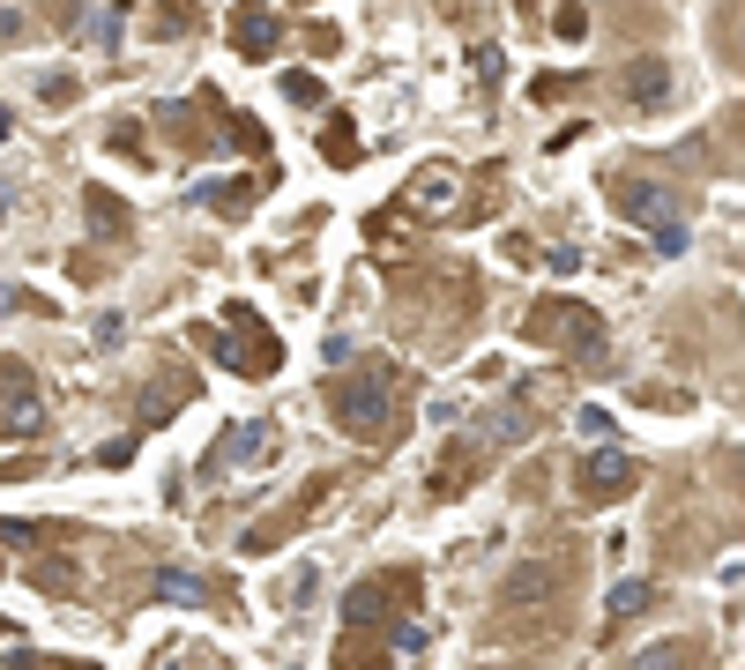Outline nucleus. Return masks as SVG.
<instances>
[{
	"instance_id": "nucleus-1",
	"label": "nucleus",
	"mask_w": 745,
	"mask_h": 670,
	"mask_svg": "<svg viewBox=\"0 0 745 670\" xmlns=\"http://www.w3.org/2000/svg\"><path fill=\"white\" fill-rule=\"evenodd\" d=\"M403 410H410V380L388 358H358V372L336 388V424L358 432V440H388L403 424Z\"/></svg>"
},
{
	"instance_id": "nucleus-2",
	"label": "nucleus",
	"mask_w": 745,
	"mask_h": 670,
	"mask_svg": "<svg viewBox=\"0 0 745 670\" xmlns=\"http://www.w3.org/2000/svg\"><path fill=\"white\" fill-rule=\"evenodd\" d=\"M529 343H552V336H567L574 358H596L604 350V321H596L589 306H574V298H545V306H529Z\"/></svg>"
},
{
	"instance_id": "nucleus-3",
	"label": "nucleus",
	"mask_w": 745,
	"mask_h": 670,
	"mask_svg": "<svg viewBox=\"0 0 745 670\" xmlns=\"http://www.w3.org/2000/svg\"><path fill=\"white\" fill-rule=\"evenodd\" d=\"M574 484H582V499L604 507V499H626L634 484H642V462H634L626 447H589V454H582V470H574Z\"/></svg>"
},
{
	"instance_id": "nucleus-4",
	"label": "nucleus",
	"mask_w": 745,
	"mask_h": 670,
	"mask_svg": "<svg viewBox=\"0 0 745 670\" xmlns=\"http://www.w3.org/2000/svg\"><path fill=\"white\" fill-rule=\"evenodd\" d=\"M0 432H16V440L46 432V396H38L30 366H0Z\"/></svg>"
},
{
	"instance_id": "nucleus-5",
	"label": "nucleus",
	"mask_w": 745,
	"mask_h": 670,
	"mask_svg": "<svg viewBox=\"0 0 745 670\" xmlns=\"http://www.w3.org/2000/svg\"><path fill=\"white\" fill-rule=\"evenodd\" d=\"M396 596H418V581H410V573H380V581H366V589H350V603H344L350 633H372V626L388 619Z\"/></svg>"
},
{
	"instance_id": "nucleus-6",
	"label": "nucleus",
	"mask_w": 745,
	"mask_h": 670,
	"mask_svg": "<svg viewBox=\"0 0 745 670\" xmlns=\"http://www.w3.org/2000/svg\"><path fill=\"white\" fill-rule=\"evenodd\" d=\"M612 194H619V209H626V217H634V223H642L648 239L678 223V201H670V187H648V179H619Z\"/></svg>"
},
{
	"instance_id": "nucleus-7",
	"label": "nucleus",
	"mask_w": 745,
	"mask_h": 670,
	"mask_svg": "<svg viewBox=\"0 0 745 670\" xmlns=\"http://www.w3.org/2000/svg\"><path fill=\"white\" fill-rule=\"evenodd\" d=\"M276 447H284V432H276L269 418H247L231 440H224V462H231L239 477H254V470H269L276 462Z\"/></svg>"
},
{
	"instance_id": "nucleus-8",
	"label": "nucleus",
	"mask_w": 745,
	"mask_h": 670,
	"mask_svg": "<svg viewBox=\"0 0 745 670\" xmlns=\"http://www.w3.org/2000/svg\"><path fill=\"white\" fill-rule=\"evenodd\" d=\"M276 46H284V23H276L269 8H231V52L239 60H276Z\"/></svg>"
},
{
	"instance_id": "nucleus-9",
	"label": "nucleus",
	"mask_w": 745,
	"mask_h": 670,
	"mask_svg": "<svg viewBox=\"0 0 745 670\" xmlns=\"http://www.w3.org/2000/svg\"><path fill=\"white\" fill-rule=\"evenodd\" d=\"M455 194H463V172H455V164H425V172L410 179V209H418V217H447Z\"/></svg>"
},
{
	"instance_id": "nucleus-10",
	"label": "nucleus",
	"mask_w": 745,
	"mask_h": 670,
	"mask_svg": "<svg viewBox=\"0 0 745 670\" xmlns=\"http://www.w3.org/2000/svg\"><path fill=\"white\" fill-rule=\"evenodd\" d=\"M626 98L642 104V112H648V104H664V98H670V68L656 60V52H642V60H626Z\"/></svg>"
},
{
	"instance_id": "nucleus-11",
	"label": "nucleus",
	"mask_w": 745,
	"mask_h": 670,
	"mask_svg": "<svg viewBox=\"0 0 745 670\" xmlns=\"http://www.w3.org/2000/svg\"><path fill=\"white\" fill-rule=\"evenodd\" d=\"M157 596H165V603H187V611H195V603H209V581H201L195 567H165V573H157Z\"/></svg>"
},
{
	"instance_id": "nucleus-12",
	"label": "nucleus",
	"mask_w": 745,
	"mask_h": 670,
	"mask_svg": "<svg viewBox=\"0 0 745 670\" xmlns=\"http://www.w3.org/2000/svg\"><path fill=\"white\" fill-rule=\"evenodd\" d=\"M648 603H656V581H642V573H626L619 589H612V626H626V619H642Z\"/></svg>"
},
{
	"instance_id": "nucleus-13",
	"label": "nucleus",
	"mask_w": 745,
	"mask_h": 670,
	"mask_svg": "<svg viewBox=\"0 0 745 670\" xmlns=\"http://www.w3.org/2000/svg\"><path fill=\"white\" fill-rule=\"evenodd\" d=\"M82 209H90V223H98V239H120V231H127V209L105 194V187H90V194H82Z\"/></svg>"
},
{
	"instance_id": "nucleus-14",
	"label": "nucleus",
	"mask_w": 745,
	"mask_h": 670,
	"mask_svg": "<svg viewBox=\"0 0 745 670\" xmlns=\"http://www.w3.org/2000/svg\"><path fill=\"white\" fill-rule=\"evenodd\" d=\"M626 670H694V641H664V648H648V656H634Z\"/></svg>"
},
{
	"instance_id": "nucleus-15",
	"label": "nucleus",
	"mask_w": 745,
	"mask_h": 670,
	"mask_svg": "<svg viewBox=\"0 0 745 670\" xmlns=\"http://www.w3.org/2000/svg\"><path fill=\"white\" fill-rule=\"evenodd\" d=\"M284 596H291V611H306V603L321 596V567H314V559H298L291 581H284Z\"/></svg>"
},
{
	"instance_id": "nucleus-16",
	"label": "nucleus",
	"mask_w": 745,
	"mask_h": 670,
	"mask_svg": "<svg viewBox=\"0 0 745 670\" xmlns=\"http://www.w3.org/2000/svg\"><path fill=\"white\" fill-rule=\"evenodd\" d=\"M321 157H328V164H358V134H350V120H328Z\"/></svg>"
},
{
	"instance_id": "nucleus-17",
	"label": "nucleus",
	"mask_w": 745,
	"mask_h": 670,
	"mask_svg": "<svg viewBox=\"0 0 745 670\" xmlns=\"http://www.w3.org/2000/svg\"><path fill=\"white\" fill-rule=\"evenodd\" d=\"M552 30H559L567 46H582V38H589V8H582V0H567V8H552Z\"/></svg>"
},
{
	"instance_id": "nucleus-18",
	"label": "nucleus",
	"mask_w": 745,
	"mask_h": 670,
	"mask_svg": "<svg viewBox=\"0 0 745 670\" xmlns=\"http://www.w3.org/2000/svg\"><path fill=\"white\" fill-rule=\"evenodd\" d=\"M254 194H261V179H247V187H209V209H231V217H239V209H254Z\"/></svg>"
},
{
	"instance_id": "nucleus-19",
	"label": "nucleus",
	"mask_w": 745,
	"mask_h": 670,
	"mask_svg": "<svg viewBox=\"0 0 745 670\" xmlns=\"http://www.w3.org/2000/svg\"><path fill=\"white\" fill-rule=\"evenodd\" d=\"M388 648H396V656H418V648H433V633H425V619H403V626H388Z\"/></svg>"
},
{
	"instance_id": "nucleus-20",
	"label": "nucleus",
	"mask_w": 745,
	"mask_h": 670,
	"mask_svg": "<svg viewBox=\"0 0 745 670\" xmlns=\"http://www.w3.org/2000/svg\"><path fill=\"white\" fill-rule=\"evenodd\" d=\"M574 432H582L589 447H604V440H612V410H596V402H589V410H574Z\"/></svg>"
},
{
	"instance_id": "nucleus-21",
	"label": "nucleus",
	"mask_w": 745,
	"mask_h": 670,
	"mask_svg": "<svg viewBox=\"0 0 745 670\" xmlns=\"http://www.w3.org/2000/svg\"><path fill=\"white\" fill-rule=\"evenodd\" d=\"M284 98H291V104H321L328 90H321V74H298L291 68V74H284Z\"/></svg>"
},
{
	"instance_id": "nucleus-22",
	"label": "nucleus",
	"mask_w": 745,
	"mask_h": 670,
	"mask_svg": "<svg viewBox=\"0 0 745 670\" xmlns=\"http://www.w3.org/2000/svg\"><path fill=\"white\" fill-rule=\"evenodd\" d=\"M522 432H529V418H522V410H499L485 440H493V447H507V440H522Z\"/></svg>"
},
{
	"instance_id": "nucleus-23",
	"label": "nucleus",
	"mask_w": 745,
	"mask_h": 670,
	"mask_svg": "<svg viewBox=\"0 0 745 670\" xmlns=\"http://www.w3.org/2000/svg\"><path fill=\"white\" fill-rule=\"evenodd\" d=\"M157 30H195V0H165V8H157Z\"/></svg>"
},
{
	"instance_id": "nucleus-24",
	"label": "nucleus",
	"mask_w": 745,
	"mask_h": 670,
	"mask_svg": "<svg viewBox=\"0 0 745 670\" xmlns=\"http://www.w3.org/2000/svg\"><path fill=\"white\" fill-rule=\"evenodd\" d=\"M120 16H127V8H120V0H112V8H105L98 23L82 30V38H90V46H112V38H120Z\"/></svg>"
},
{
	"instance_id": "nucleus-25",
	"label": "nucleus",
	"mask_w": 745,
	"mask_h": 670,
	"mask_svg": "<svg viewBox=\"0 0 745 670\" xmlns=\"http://www.w3.org/2000/svg\"><path fill=\"white\" fill-rule=\"evenodd\" d=\"M0 544H16V551H30V544H38V521H0Z\"/></svg>"
},
{
	"instance_id": "nucleus-26",
	"label": "nucleus",
	"mask_w": 745,
	"mask_h": 670,
	"mask_svg": "<svg viewBox=\"0 0 745 670\" xmlns=\"http://www.w3.org/2000/svg\"><path fill=\"white\" fill-rule=\"evenodd\" d=\"M38 98H46V104H74V82H68V74H46V82H38Z\"/></svg>"
},
{
	"instance_id": "nucleus-27",
	"label": "nucleus",
	"mask_w": 745,
	"mask_h": 670,
	"mask_svg": "<svg viewBox=\"0 0 745 670\" xmlns=\"http://www.w3.org/2000/svg\"><path fill=\"white\" fill-rule=\"evenodd\" d=\"M477 82H499V46H477Z\"/></svg>"
},
{
	"instance_id": "nucleus-28",
	"label": "nucleus",
	"mask_w": 745,
	"mask_h": 670,
	"mask_svg": "<svg viewBox=\"0 0 745 670\" xmlns=\"http://www.w3.org/2000/svg\"><path fill=\"white\" fill-rule=\"evenodd\" d=\"M16 38H23V16H16V8H0V46H16Z\"/></svg>"
},
{
	"instance_id": "nucleus-29",
	"label": "nucleus",
	"mask_w": 745,
	"mask_h": 670,
	"mask_svg": "<svg viewBox=\"0 0 745 670\" xmlns=\"http://www.w3.org/2000/svg\"><path fill=\"white\" fill-rule=\"evenodd\" d=\"M8 134H16V112H8V104H0V142H8Z\"/></svg>"
},
{
	"instance_id": "nucleus-30",
	"label": "nucleus",
	"mask_w": 745,
	"mask_h": 670,
	"mask_svg": "<svg viewBox=\"0 0 745 670\" xmlns=\"http://www.w3.org/2000/svg\"><path fill=\"white\" fill-rule=\"evenodd\" d=\"M165 670H195V663H165Z\"/></svg>"
}]
</instances>
